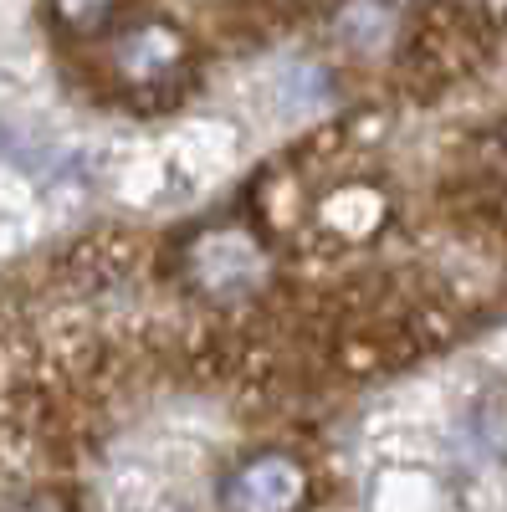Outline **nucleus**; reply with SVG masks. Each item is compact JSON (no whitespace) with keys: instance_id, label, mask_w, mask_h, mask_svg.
Wrapping results in <instances>:
<instances>
[{"instance_id":"f257e3e1","label":"nucleus","mask_w":507,"mask_h":512,"mask_svg":"<svg viewBox=\"0 0 507 512\" xmlns=\"http://www.w3.org/2000/svg\"><path fill=\"white\" fill-rule=\"evenodd\" d=\"M190 67V47L175 26L164 21H139L118 36L113 47V72L123 77V88L149 93V88H169L175 77H185Z\"/></svg>"},{"instance_id":"f03ea898","label":"nucleus","mask_w":507,"mask_h":512,"mask_svg":"<svg viewBox=\"0 0 507 512\" xmlns=\"http://www.w3.org/2000/svg\"><path fill=\"white\" fill-rule=\"evenodd\" d=\"M308 497V477L292 456H251L221 487L226 512H298Z\"/></svg>"},{"instance_id":"7ed1b4c3","label":"nucleus","mask_w":507,"mask_h":512,"mask_svg":"<svg viewBox=\"0 0 507 512\" xmlns=\"http://www.w3.org/2000/svg\"><path fill=\"white\" fill-rule=\"evenodd\" d=\"M195 267H200V282H251L257 272V246L246 236H210L200 251H195Z\"/></svg>"}]
</instances>
